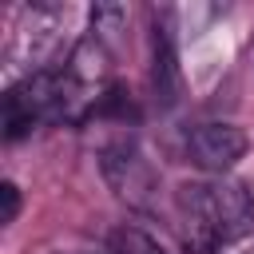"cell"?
I'll return each mask as SVG.
<instances>
[{
  "label": "cell",
  "instance_id": "3957f363",
  "mask_svg": "<svg viewBox=\"0 0 254 254\" xmlns=\"http://www.w3.org/2000/svg\"><path fill=\"white\" fill-rule=\"evenodd\" d=\"M99 171L107 179V187L115 190V198H123L127 206L147 210L159 194V175L151 167V159L131 143V139H115L99 151Z\"/></svg>",
  "mask_w": 254,
  "mask_h": 254
},
{
  "label": "cell",
  "instance_id": "52a82bcc",
  "mask_svg": "<svg viewBox=\"0 0 254 254\" xmlns=\"http://www.w3.org/2000/svg\"><path fill=\"white\" fill-rule=\"evenodd\" d=\"M103 254H167V250H163V242H159V238H151L143 226L123 222V226H115V230L107 234Z\"/></svg>",
  "mask_w": 254,
  "mask_h": 254
},
{
  "label": "cell",
  "instance_id": "277c9868",
  "mask_svg": "<svg viewBox=\"0 0 254 254\" xmlns=\"http://www.w3.org/2000/svg\"><path fill=\"white\" fill-rule=\"evenodd\" d=\"M250 139L242 127L234 123H198L190 135H187V155L194 167L210 171V175H226L242 155H246Z\"/></svg>",
  "mask_w": 254,
  "mask_h": 254
},
{
  "label": "cell",
  "instance_id": "ba28073f",
  "mask_svg": "<svg viewBox=\"0 0 254 254\" xmlns=\"http://www.w3.org/2000/svg\"><path fill=\"white\" fill-rule=\"evenodd\" d=\"M127 28V8L123 4H95L91 8V36L107 44L111 32H123Z\"/></svg>",
  "mask_w": 254,
  "mask_h": 254
},
{
  "label": "cell",
  "instance_id": "6da1fadb",
  "mask_svg": "<svg viewBox=\"0 0 254 254\" xmlns=\"http://www.w3.org/2000/svg\"><path fill=\"white\" fill-rule=\"evenodd\" d=\"M179 206L187 218V246L194 254H210L214 246L238 242L254 230V190L226 175L187 183L179 190Z\"/></svg>",
  "mask_w": 254,
  "mask_h": 254
},
{
  "label": "cell",
  "instance_id": "5b68a950",
  "mask_svg": "<svg viewBox=\"0 0 254 254\" xmlns=\"http://www.w3.org/2000/svg\"><path fill=\"white\" fill-rule=\"evenodd\" d=\"M151 87H155L159 107H175L183 95L179 52H175V36L167 24H155V36H151Z\"/></svg>",
  "mask_w": 254,
  "mask_h": 254
},
{
  "label": "cell",
  "instance_id": "8992f818",
  "mask_svg": "<svg viewBox=\"0 0 254 254\" xmlns=\"http://www.w3.org/2000/svg\"><path fill=\"white\" fill-rule=\"evenodd\" d=\"M107 44L103 40H95L91 32L71 48V56H67V79L75 83V91H83V87H99L103 79H107Z\"/></svg>",
  "mask_w": 254,
  "mask_h": 254
},
{
  "label": "cell",
  "instance_id": "9c48e42d",
  "mask_svg": "<svg viewBox=\"0 0 254 254\" xmlns=\"http://www.w3.org/2000/svg\"><path fill=\"white\" fill-rule=\"evenodd\" d=\"M0 198H4L0 222L8 226V222H16V214H20V187H16V183H4V187H0Z\"/></svg>",
  "mask_w": 254,
  "mask_h": 254
},
{
  "label": "cell",
  "instance_id": "7a4b0ae2",
  "mask_svg": "<svg viewBox=\"0 0 254 254\" xmlns=\"http://www.w3.org/2000/svg\"><path fill=\"white\" fill-rule=\"evenodd\" d=\"M71 99H79V91L67 79V71H52V67L28 71L4 95V139H24L40 123L60 119V115L71 119L75 115Z\"/></svg>",
  "mask_w": 254,
  "mask_h": 254
}]
</instances>
